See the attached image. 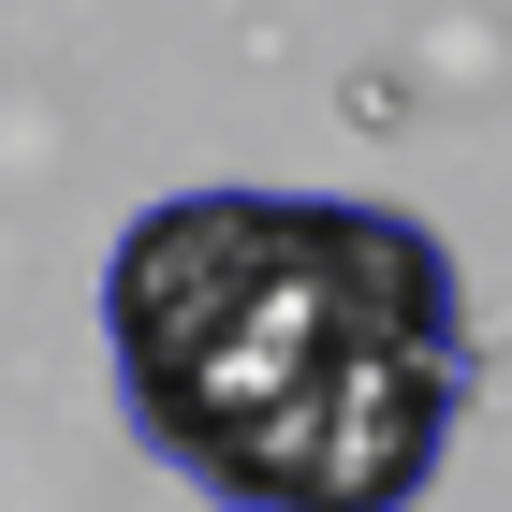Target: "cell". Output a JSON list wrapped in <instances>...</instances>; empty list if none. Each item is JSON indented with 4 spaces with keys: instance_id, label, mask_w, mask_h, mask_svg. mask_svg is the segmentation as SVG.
I'll return each instance as SVG.
<instances>
[{
    "instance_id": "obj_1",
    "label": "cell",
    "mask_w": 512,
    "mask_h": 512,
    "mask_svg": "<svg viewBox=\"0 0 512 512\" xmlns=\"http://www.w3.org/2000/svg\"><path fill=\"white\" fill-rule=\"evenodd\" d=\"M118 410L220 512H410L469 425V293L425 220L176 191L103 264Z\"/></svg>"
}]
</instances>
